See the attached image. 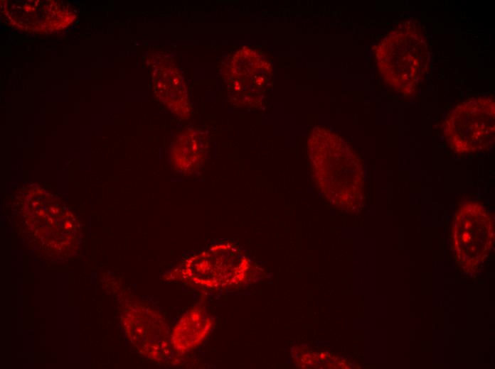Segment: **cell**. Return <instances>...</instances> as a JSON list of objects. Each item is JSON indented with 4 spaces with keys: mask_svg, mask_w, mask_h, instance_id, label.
I'll return each instance as SVG.
<instances>
[{
    "mask_svg": "<svg viewBox=\"0 0 495 369\" xmlns=\"http://www.w3.org/2000/svg\"><path fill=\"white\" fill-rule=\"evenodd\" d=\"M208 138L196 129H187L174 139L171 149V163L183 174H192L203 164L208 150Z\"/></svg>",
    "mask_w": 495,
    "mask_h": 369,
    "instance_id": "cell-6",
    "label": "cell"
},
{
    "mask_svg": "<svg viewBox=\"0 0 495 369\" xmlns=\"http://www.w3.org/2000/svg\"><path fill=\"white\" fill-rule=\"evenodd\" d=\"M212 319L200 307L188 310L174 326L171 345L178 352H186L198 346L210 333Z\"/></svg>",
    "mask_w": 495,
    "mask_h": 369,
    "instance_id": "cell-7",
    "label": "cell"
},
{
    "mask_svg": "<svg viewBox=\"0 0 495 369\" xmlns=\"http://www.w3.org/2000/svg\"><path fill=\"white\" fill-rule=\"evenodd\" d=\"M159 71L156 88L161 91V100L176 116L188 118L191 108L187 89L176 66L165 60Z\"/></svg>",
    "mask_w": 495,
    "mask_h": 369,
    "instance_id": "cell-8",
    "label": "cell"
},
{
    "mask_svg": "<svg viewBox=\"0 0 495 369\" xmlns=\"http://www.w3.org/2000/svg\"><path fill=\"white\" fill-rule=\"evenodd\" d=\"M443 133L459 154L484 150L494 141V103L489 97L468 99L447 115Z\"/></svg>",
    "mask_w": 495,
    "mask_h": 369,
    "instance_id": "cell-3",
    "label": "cell"
},
{
    "mask_svg": "<svg viewBox=\"0 0 495 369\" xmlns=\"http://www.w3.org/2000/svg\"><path fill=\"white\" fill-rule=\"evenodd\" d=\"M493 237V223L484 207L473 202L463 204L454 226L457 253L464 258L479 259L490 248Z\"/></svg>",
    "mask_w": 495,
    "mask_h": 369,
    "instance_id": "cell-5",
    "label": "cell"
},
{
    "mask_svg": "<svg viewBox=\"0 0 495 369\" xmlns=\"http://www.w3.org/2000/svg\"><path fill=\"white\" fill-rule=\"evenodd\" d=\"M376 55L386 83L401 94H412L427 66V48L420 29L410 23L398 26L380 42Z\"/></svg>",
    "mask_w": 495,
    "mask_h": 369,
    "instance_id": "cell-2",
    "label": "cell"
},
{
    "mask_svg": "<svg viewBox=\"0 0 495 369\" xmlns=\"http://www.w3.org/2000/svg\"><path fill=\"white\" fill-rule=\"evenodd\" d=\"M271 66L257 51L242 48L226 66L225 81L231 99L240 106H255L268 84Z\"/></svg>",
    "mask_w": 495,
    "mask_h": 369,
    "instance_id": "cell-4",
    "label": "cell"
},
{
    "mask_svg": "<svg viewBox=\"0 0 495 369\" xmlns=\"http://www.w3.org/2000/svg\"><path fill=\"white\" fill-rule=\"evenodd\" d=\"M307 153L314 181L333 205L351 210L363 198V174L360 158L339 136L316 127L310 133Z\"/></svg>",
    "mask_w": 495,
    "mask_h": 369,
    "instance_id": "cell-1",
    "label": "cell"
}]
</instances>
